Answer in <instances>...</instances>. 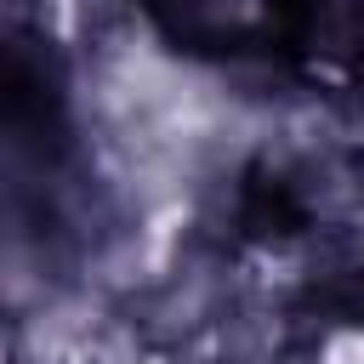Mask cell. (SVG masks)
<instances>
[{
	"label": "cell",
	"mask_w": 364,
	"mask_h": 364,
	"mask_svg": "<svg viewBox=\"0 0 364 364\" xmlns=\"http://www.w3.org/2000/svg\"><path fill=\"white\" fill-rule=\"evenodd\" d=\"M324 364H364V336H336Z\"/></svg>",
	"instance_id": "1"
}]
</instances>
